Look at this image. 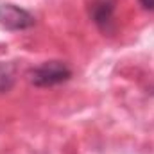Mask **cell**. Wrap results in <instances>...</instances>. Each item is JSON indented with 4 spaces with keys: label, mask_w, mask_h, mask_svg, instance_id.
<instances>
[{
    "label": "cell",
    "mask_w": 154,
    "mask_h": 154,
    "mask_svg": "<svg viewBox=\"0 0 154 154\" xmlns=\"http://www.w3.org/2000/svg\"><path fill=\"white\" fill-rule=\"evenodd\" d=\"M72 68L59 59L43 61L41 65L29 70V82L36 88H52L70 81Z\"/></svg>",
    "instance_id": "obj_1"
},
{
    "label": "cell",
    "mask_w": 154,
    "mask_h": 154,
    "mask_svg": "<svg viewBox=\"0 0 154 154\" xmlns=\"http://www.w3.org/2000/svg\"><path fill=\"white\" fill-rule=\"evenodd\" d=\"M36 18L23 7L11 4V2H4L0 4V25L7 31H25L34 27Z\"/></svg>",
    "instance_id": "obj_2"
},
{
    "label": "cell",
    "mask_w": 154,
    "mask_h": 154,
    "mask_svg": "<svg viewBox=\"0 0 154 154\" xmlns=\"http://www.w3.org/2000/svg\"><path fill=\"white\" fill-rule=\"evenodd\" d=\"M115 11L116 0H93L90 5V18L97 29L104 34L115 32Z\"/></svg>",
    "instance_id": "obj_3"
},
{
    "label": "cell",
    "mask_w": 154,
    "mask_h": 154,
    "mask_svg": "<svg viewBox=\"0 0 154 154\" xmlns=\"http://www.w3.org/2000/svg\"><path fill=\"white\" fill-rule=\"evenodd\" d=\"M14 82H16V65L0 61V93L11 91Z\"/></svg>",
    "instance_id": "obj_4"
},
{
    "label": "cell",
    "mask_w": 154,
    "mask_h": 154,
    "mask_svg": "<svg viewBox=\"0 0 154 154\" xmlns=\"http://www.w3.org/2000/svg\"><path fill=\"white\" fill-rule=\"evenodd\" d=\"M138 4H140L145 11H151V13H154V0H138Z\"/></svg>",
    "instance_id": "obj_5"
}]
</instances>
